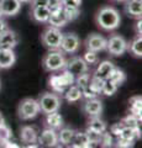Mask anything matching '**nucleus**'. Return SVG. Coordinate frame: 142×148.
Segmentation results:
<instances>
[{
  "label": "nucleus",
  "instance_id": "nucleus-33",
  "mask_svg": "<svg viewBox=\"0 0 142 148\" xmlns=\"http://www.w3.org/2000/svg\"><path fill=\"white\" fill-rule=\"evenodd\" d=\"M63 14H64L67 21H74L75 18L79 17L80 10L79 8H63Z\"/></svg>",
  "mask_w": 142,
  "mask_h": 148
},
{
  "label": "nucleus",
  "instance_id": "nucleus-51",
  "mask_svg": "<svg viewBox=\"0 0 142 148\" xmlns=\"http://www.w3.org/2000/svg\"><path fill=\"white\" fill-rule=\"evenodd\" d=\"M0 88H1V84H0Z\"/></svg>",
  "mask_w": 142,
  "mask_h": 148
},
{
  "label": "nucleus",
  "instance_id": "nucleus-45",
  "mask_svg": "<svg viewBox=\"0 0 142 148\" xmlns=\"http://www.w3.org/2000/svg\"><path fill=\"white\" fill-rule=\"evenodd\" d=\"M5 30H8V25H6V22H5V21H3L1 18H0V35H1Z\"/></svg>",
  "mask_w": 142,
  "mask_h": 148
},
{
  "label": "nucleus",
  "instance_id": "nucleus-5",
  "mask_svg": "<svg viewBox=\"0 0 142 148\" xmlns=\"http://www.w3.org/2000/svg\"><path fill=\"white\" fill-rule=\"evenodd\" d=\"M62 37H63V34L61 32V30L57 29V27L49 26L41 35V42H42L45 47H47L49 49H59Z\"/></svg>",
  "mask_w": 142,
  "mask_h": 148
},
{
  "label": "nucleus",
  "instance_id": "nucleus-49",
  "mask_svg": "<svg viewBox=\"0 0 142 148\" xmlns=\"http://www.w3.org/2000/svg\"><path fill=\"white\" fill-rule=\"evenodd\" d=\"M113 1H117V3H122V1H126V0H113Z\"/></svg>",
  "mask_w": 142,
  "mask_h": 148
},
{
  "label": "nucleus",
  "instance_id": "nucleus-26",
  "mask_svg": "<svg viewBox=\"0 0 142 148\" xmlns=\"http://www.w3.org/2000/svg\"><path fill=\"white\" fill-rule=\"evenodd\" d=\"M129 109H130L132 115H135V116L141 119V114H142V98H141V95L132 96V98L129 100Z\"/></svg>",
  "mask_w": 142,
  "mask_h": 148
},
{
  "label": "nucleus",
  "instance_id": "nucleus-40",
  "mask_svg": "<svg viewBox=\"0 0 142 148\" xmlns=\"http://www.w3.org/2000/svg\"><path fill=\"white\" fill-rule=\"evenodd\" d=\"M63 8H79L82 5V0H62Z\"/></svg>",
  "mask_w": 142,
  "mask_h": 148
},
{
  "label": "nucleus",
  "instance_id": "nucleus-48",
  "mask_svg": "<svg viewBox=\"0 0 142 148\" xmlns=\"http://www.w3.org/2000/svg\"><path fill=\"white\" fill-rule=\"evenodd\" d=\"M19 1H20L21 4H26V3H30L31 0H19Z\"/></svg>",
  "mask_w": 142,
  "mask_h": 148
},
{
  "label": "nucleus",
  "instance_id": "nucleus-50",
  "mask_svg": "<svg viewBox=\"0 0 142 148\" xmlns=\"http://www.w3.org/2000/svg\"><path fill=\"white\" fill-rule=\"evenodd\" d=\"M1 16H3V11H1V6H0V18H1Z\"/></svg>",
  "mask_w": 142,
  "mask_h": 148
},
{
  "label": "nucleus",
  "instance_id": "nucleus-39",
  "mask_svg": "<svg viewBox=\"0 0 142 148\" xmlns=\"http://www.w3.org/2000/svg\"><path fill=\"white\" fill-rule=\"evenodd\" d=\"M90 86L93 88V89L98 92V94H102V89H103V84H104V80H100L98 79V78H94V77H91V79H90Z\"/></svg>",
  "mask_w": 142,
  "mask_h": 148
},
{
  "label": "nucleus",
  "instance_id": "nucleus-13",
  "mask_svg": "<svg viewBox=\"0 0 142 148\" xmlns=\"http://www.w3.org/2000/svg\"><path fill=\"white\" fill-rule=\"evenodd\" d=\"M3 16H15L21 10V3L19 0H0Z\"/></svg>",
  "mask_w": 142,
  "mask_h": 148
},
{
  "label": "nucleus",
  "instance_id": "nucleus-41",
  "mask_svg": "<svg viewBox=\"0 0 142 148\" xmlns=\"http://www.w3.org/2000/svg\"><path fill=\"white\" fill-rule=\"evenodd\" d=\"M116 147L119 148H130L134 146V141H127V140H123V138H120L119 137V140L116 141Z\"/></svg>",
  "mask_w": 142,
  "mask_h": 148
},
{
  "label": "nucleus",
  "instance_id": "nucleus-34",
  "mask_svg": "<svg viewBox=\"0 0 142 148\" xmlns=\"http://www.w3.org/2000/svg\"><path fill=\"white\" fill-rule=\"evenodd\" d=\"M12 133H11V128L8 126V125H3L0 126V145H3L4 142L9 141L11 138Z\"/></svg>",
  "mask_w": 142,
  "mask_h": 148
},
{
  "label": "nucleus",
  "instance_id": "nucleus-17",
  "mask_svg": "<svg viewBox=\"0 0 142 148\" xmlns=\"http://www.w3.org/2000/svg\"><path fill=\"white\" fill-rule=\"evenodd\" d=\"M106 123L103 120H100L99 116H94L89 120L88 126H86V132L91 135H102L106 131Z\"/></svg>",
  "mask_w": 142,
  "mask_h": 148
},
{
  "label": "nucleus",
  "instance_id": "nucleus-1",
  "mask_svg": "<svg viewBox=\"0 0 142 148\" xmlns=\"http://www.w3.org/2000/svg\"><path fill=\"white\" fill-rule=\"evenodd\" d=\"M95 22L104 31L116 30L121 22L120 12L113 6H103L95 14Z\"/></svg>",
  "mask_w": 142,
  "mask_h": 148
},
{
  "label": "nucleus",
  "instance_id": "nucleus-25",
  "mask_svg": "<svg viewBox=\"0 0 142 148\" xmlns=\"http://www.w3.org/2000/svg\"><path fill=\"white\" fill-rule=\"evenodd\" d=\"M117 137L123 138V140H127V141H134L136 138L141 137V130L140 128H132V127H127V126H123V128L121 130L120 135Z\"/></svg>",
  "mask_w": 142,
  "mask_h": 148
},
{
  "label": "nucleus",
  "instance_id": "nucleus-18",
  "mask_svg": "<svg viewBox=\"0 0 142 148\" xmlns=\"http://www.w3.org/2000/svg\"><path fill=\"white\" fill-rule=\"evenodd\" d=\"M71 147L74 148H89L90 147V137L88 132H80L75 131L73 140L71 142Z\"/></svg>",
  "mask_w": 142,
  "mask_h": 148
},
{
  "label": "nucleus",
  "instance_id": "nucleus-32",
  "mask_svg": "<svg viewBox=\"0 0 142 148\" xmlns=\"http://www.w3.org/2000/svg\"><path fill=\"white\" fill-rule=\"evenodd\" d=\"M90 79H91L90 74H88V72H86V73H83V74H80V75L75 77L74 83H75V85L82 90V89H84L86 85H89Z\"/></svg>",
  "mask_w": 142,
  "mask_h": 148
},
{
  "label": "nucleus",
  "instance_id": "nucleus-10",
  "mask_svg": "<svg viewBox=\"0 0 142 148\" xmlns=\"http://www.w3.org/2000/svg\"><path fill=\"white\" fill-rule=\"evenodd\" d=\"M37 142L38 146L41 147H56L58 145V135L56 132V130L53 128H45L42 133L40 136H37Z\"/></svg>",
  "mask_w": 142,
  "mask_h": 148
},
{
  "label": "nucleus",
  "instance_id": "nucleus-21",
  "mask_svg": "<svg viewBox=\"0 0 142 148\" xmlns=\"http://www.w3.org/2000/svg\"><path fill=\"white\" fill-rule=\"evenodd\" d=\"M51 15L47 6H34L31 9V16L36 22H45L48 21V17Z\"/></svg>",
  "mask_w": 142,
  "mask_h": 148
},
{
  "label": "nucleus",
  "instance_id": "nucleus-23",
  "mask_svg": "<svg viewBox=\"0 0 142 148\" xmlns=\"http://www.w3.org/2000/svg\"><path fill=\"white\" fill-rule=\"evenodd\" d=\"M74 130H72L69 127H64V128H59V132H57L58 135V143H62L63 146H69L74 136Z\"/></svg>",
  "mask_w": 142,
  "mask_h": 148
},
{
  "label": "nucleus",
  "instance_id": "nucleus-35",
  "mask_svg": "<svg viewBox=\"0 0 142 148\" xmlns=\"http://www.w3.org/2000/svg\"><path fill=\"white\" fill-rule=\"evenodd\" d=\"M98 52H94V51H88L86 49V52L83 54V58L84 61H85V63L86 64H95V63H98V61H99V58H98V54H97Z\"/></svg>",
  "mask_w": 142,
  "mask_h": 148
},
{
  "label": "nucleus",
  "instance_id": "nucleus-2",
  "mask_svg": "<svg viewBox=\"0 0 142 148\" xmlns=\"http://www.w3.org/2000/svg\"><path fill=\"white\" fill-rule=\"evenodd\" d=\"M67 63L66 57L63 56V52L57 49L49 51L47 54H45V57L42 59V66L45 68V71L47 72H58L64 69Z\"/></svg>",
  "mask_w": 142,
  "mask_h": 148
},
{
  "label": "nucleus",
  "instance_id": "nucleus-24",
  "mask_svg": "<svg viewBox=\"0 0 142 148\" xmlns=\"http://www.w3.org/2000/svg\"><path fill=\"white\" fill-rule=\"evenodd\" d=\"M64 98L68 103H77V101H79L83 98V95H82V90L79 88L72 84L68 86V89L64 91Z\"/></svg>",
  "mask_w": 142,
  "mask_h": 148
},
{
  "label": "nucleus",
  "instance_id": "nucleus-9",
  "mask_svg": "<svg viewBox=\"0 0 142 148\" xmlns=\"http://www.w3.org/2000/svg\"><path fill=\"white\" fill-rule=\"evenodd\" d=\"M85 48L88 51H94V52H100V51L106 49V38L100 34H90L85 38Z\"/></svg>",
  "mask_w": 142,
  "mask_h": 148
},
{
  "label": "nucleus",
  "instance_id": "nucleus-12",
  "mask_svg": "<svg viewBox=\"0 0 142 148\" xmlns=\"http://www.w3.org/2000/svg\"><path fill=\"white\" fill-rule=\"evenodd\" d=\"M83 110L84 112L88 115L90 117H94V116H99L103 111V103L102 100H99L97 98H93V99H86V101L83 105Z\"/></svg>",
  "mask_w": 142,
  "mask_h": 148
},
{
  "label": "nucleus",
  "instance_id": "nucleus-31",
  "mask_svg": "<svg viewBox=\"0 0 142 148\" xmlns=\"http://www.w3.org/2000/svg\"><path fill=\"white\" fill-rule=\"evenodd\" d=\"M109 79H111L113 82H115L116 84L120 86L123 82L126 80V74L123 71H121V69H119V68H114V71L113 73L110 74V77H109Z\"/></svg>",
  "mask_w": 142,
  "mask_h": 148
},
{
  "label": "nucleus",
  "instance_id": "nucleus-29",
  "mask_svg": "<svg viewBox=\"0 0 142 148\" xmlns=\"http://www.w3.org/2000/svg\"><path fill=\"white\" fill-rule=\"evenodd\" d=\"M119 89V85L115 82H113L111 79H105L104 84H103V89H102V94L106 95V96H111L114 95Z\"/></svg>",
  "mask_w": 142,
  "mask_h": 148
},
{
  "label": "nucleus",
  "instance_id": "nucleus-22",
  "mask_svg": "<svg viewBox=\"0 0 142 148\" xmlns=\"http://www.w3.org/2000/svg\"><path fill=\"white\" fill-rule=\"evenodd\" d=\"M47 22L52 27L61 29V27L66 26V24H67L68 21H67V18L64 16V14H63V10H61V11H58V12H52L51 15H49Z\"/></svg>",
  "mask_w": 142,
  "mask_h": 148
},
{
  "label": "nucleus",
  "instance_id": "nucleus-6",
  "mask_svg": "<svg viewBox=\"0 0 142 148\" xmlns=\"http://www.w3.org/2000/svg\"><path fill=\"white\" fill-rule=\"evenodd\" d=\"M127 41L120 35H111L110 38L106 40V51L113 56H122L127 51Z\"/></svg>",
  "mask_w": 142,
  "mask_h": 148
},
{
  "label": "nucleus",
  "instance_id": "nucleus-4",
  "mask_svg": "<svg viewBox=\"0 0 142 148\" xmlns=\"http://www.w3.org/2000/svg\"><path fill=\"white\" fill-rule=\"evenodd\" d=\"M17 114L19 117L24 121L27 120H32L40 114V105L38 101L32 98H26L20 101L19 106H17Z\"/></svg>",
  "mask_w": 142,
  "mask_h": 148
},
{
  "label": "nucleus",
  "instance_id": "nucleus-42",
  "mask_svg": "<svg viewBox=\"0 0 142 148\" xmlns=\"http://www.w3.org/2000/svg\"><path fill=\"white\" fill-rule=\"evenodd\" d=\"M122 128H123V125H122V122L120 121V122H117V123H114L113 126L110 127V132H111L113 135H115V136H119Z\"/></svg>",
  "mask_w": 142,
  "mask_h": 148
},
{
  "label": "nucleus",
  "instance_id": "nucleus-19",
  "mask_svg": "<svg viewBox=\"0 0 142 148\" xmlns=\"http://www.w3.org/2000/svg\"><path fill=\"white\" fill-rule=\"evenodd\" d=\"M37 131L31 126H22L20 128V140L22 143H36L37 142Z\"/></svg>",
  "mask_w": 142,
  "mask_h": 148
},
{
  "label": "nucleus",
  "instance_id": "nucleus-37",
  "mask_svg": "<svg viewBox=\"0 0 142 148\" xmlns=\"http://www.w3.org/2000/svg\"><path fill=\"white\" fill-rule=\"evenodd\" d=\"M100 146L102 147H111L113 146V137L109 132L105 131L100 135Z\"/></svg>",
  "mask_w": 142,
  "mask_h": 148
},
{
  "label": "nucleus",
  "instance_id": "nucleus-27",
  "mask_svg": "<svg viewBox=\"0 0 142 148\" xmlns=\"http://www.w3.org/2000/svg\"><path fill=\"white\" fill-rule=\"evenodd\" d=\"M127 51L134 54L135 57H140L142 56V37L141 35H137L134 40H132V42L127 46Z\"/></svg>",
  "mask_w": 142,
  "mask_h": 148
},
{
  "label": "nucleus",
  "instance_id": "nucleus-38",
  "mask_svg": "<svg viewBox=\"0 0 142 148\" xmlns=\"http://www.w3.org/2000/svg\"><path fill=\"white\" fill-rule=\"evenodd\" d=\"M82 95H83L85 99H93V98H97L99 94L89 84V85H86L84 89H82Z\"/></svg>",
  "mask_w": 142,
  "mask_h": 148
},
{
  "label": "nucleus",
  "instance_id": "nucleus-15",
  "mask_svg": "<svg viewBox=\"0 0 142 148\" xmlns=\"http://www.w3.org/2000/svg\"><path fill=\"white\" fill-rule=\"evenodd\" d=\"M125 12L127 16L134 18H141L142 15V1L141 0H126Z\"/></svg>",
  "mask_w": 142,
  "mask_h": 148
},
{
  "label": "nucleus",
  "instance_id": "nucleus-47",
  "mask_svg": "<svg viewBox=\"0 0 142 148\" xmlns=\"http://www.w3.org/2000/svg\"><path fill=\"white\" fill-rule=\"evenodd\" d=\"M5 117H4V115L1 114V111H0V126H3V125H5Z\"/></svg>",
  "mask_w": 142,
  "mask_h": 148
},
{
  "label": "nucleus",
  "instance_id": "nucleus-3",
  "mask_svg": "<svg viewBox=\"0 0 142 148\" xmlns=\"http://www.w3.org/2000/svg\"><path fill=\"white\" fill-rule=\"evenodd\" d=\"M38 105H40V111L46 114L49 112H54V111H58L59 108L62 105V99L57 92H49L46 91L43 94H41V96L38 98Z\"/></svg>",
  "mask_w": 142,
  "mask_h": 148
},
{
  "label": "nucleus",
  "instance_id": "nucleus-28",
  "mask_svg": "<svg viewBox=\"0 0 142 148\" xmlns=\"http://www.w3.org/2000/svg\"><path fill=\"white\" fill-rule=\"evenodd\" d=\"M48 83H49L48 85L52 88V90L54 92H57V94H58V92H64V89H66V88H68L64 84V82H63L61 75H52L51 78H49Z\"/></svg>",
  "mask_w": 142,
  "mask_h": 148
},
{
  "label": "nucleus",
  "instance_id": "nucleus-36",
  "mask_svg": "<svg viewBox=\"0 0 142 148\" xmlns=\"http://www.w3.org/2000/svg\"><path fill=\"white\" fill-rule=\"evenodd\" d=\"M47 8H48V10L51 14L63 10L62 0H47Z\"/></svg>",
  "mask_w": 142,
  "mask_h": 148
},
{
  "label": "nucleus",
  "instance_id": "nucleus-11",
  "mask_svg": "<svg viewBox=\"0 0 142 148\" xmlns=\"http://www.w3.org/2000/svg\"><path fill=\"white\" fill-rule=\"evenodd\" d=\"M19 36L15 31L12 30H5L0 35V48H10L14 49L19 45Z\"/></svg>",
  "mask_w": 142,
  "mask_h": 148
},
{
  "label": "nucleus",
  "instance_id": "nucleus-44",
  "mask_svg": "<svg viewBox=\"0 0 142 148\" xmlns=\"http://www.w3.org/2000/svg\"><path fill=\"white\" fill-rule=\"evenodd\" d=\"M136 35H142V21H141V18H137V22H136Z\"/></svg>",
  "mask_w": 142,
  "mask_h": 148
},
{
  "label": "nucleus",
  "instance_id": "nucleus-16",
  "mask_svg": "<svg viewBox=\"0 0 142 148\" xmlns=\"http://www.w3.org/2000/svg\"><path fill=\"white\" fill-rule=\"evenodd\" d=\"M114 68H115V66H114L113 62H110V61H103L98 66L97 71L94 72L93 77L94 78H98V79H100V80L109 79V77H110V74L113 73Z\"/></svg>",
  "mask_w": 142,
  "mask_h": 148
},
{
  "label": "nucleus",
  "instance_id": "nucleus-7",
  "mask_svg": "<svg viewBox=\"0 0 142 148\" xmlns=\"http://www.w3.org/2000/svg\"><path fill=\"white\" fill-rule=\"evenodd\" d=\"M80 47V40L75 34H63L62 42L59 49L64 53L73 54L75 53Z\"/></svg>",
  "mask_w": 142,
  "mask_h": 148
},
{
  "label": "nucleus",
  "instance_id": "nucleus-30",
  "mask_svg": "<svg viewBox=\"0 0 142 148\" xmlns=\"http://www.w3.org/2000/svg\"><path fill=\"white\" fill-rule=\"evenodd\" d=\"M121 122L123 126H127V127H132V128H140V123H141V119L135 116L132 114H129L127 116H125Z\"/></svg>",
  "mask_w": 142,
  "mask_h": 148
},
{
  "label": "nucleus",
  "instance_id": "nucleus-20",
  "mask_svg": "<svg viewBox=\"0 0 142 148\" xmlns=\"http://www.w3.org/2000/svg\"><path fill=\"white\" fill-rule=\"evenodd\" d=\"M45 123H46V126L49 127V128L59 130L61 127H63V117L61 116V114H59L58 111L46 114Z\"/></svg>",
  "mask_w": 142,
  "mask_h": 148
},
{
  "label": "nucleus",
  "instance_id": "nucleus-14",
  "mask_svg": "<svg viewBox=\"0 0 142 148\" xmlns=\"http://www.w3.org/2000/svg\"><path fill=\"white\" fill-rule=\"evenodd\" d=\"M16 62V54L14 49L0 48V69L11 68Z\"/></svg>",
  "mask_w": 142,
  "mask_h": 148
},
{
  "label": "nucleus",
  "instance_id": "nucleus-8",
  "mask_svg": "<svg viewBox=\"0 0 142 148\" xmlns=\"http://www.w3.org/2000/svg\"><path fill=\"white\" fill-rule=\"evenodd\" d=\"M64 69L69 72L72 75L78 77L80 74L86 73L89 71V64H86L82 57H73L69 61H67Z\"/></svg>",
  "mask_w": 142,
  "mask_h": 148
},
{
  "label": "nucleus",
  "instance_id": "nucleus-46",
  "mask_svg": "<svg viewBox=\"0 0 142 148\" xmlns=\"http://www.w3.org/2000/svg\"><path fill=\"white\" fill-rule=\"evenodd\" d=\"M19 147V146H17V145H15V143H12V142H10V140H9V141H6V142H4L3 143V145H0V147Z\"/></svg>",
  "mask_w": 142,
  "mask_h": 148
},
{
  "label": "nucleus",
  "instance_id": "nucleus-43",
  "mask_svg": "<svg viewBox=\"0 0 142 148\" xmlns=\"http://www.w3.org/2000/svg\"><path fill=\"white\" fill-rule=\"evenodd\" d=\"M31 6H47V0H31Z\"/></svg>",
  "mask_w": 142,
  "mask_h": 148
}]
</instances>
